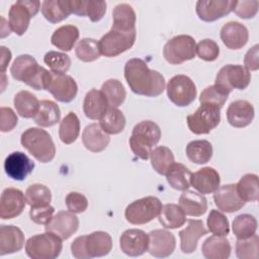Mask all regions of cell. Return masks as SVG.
Masks as SVG:
<instances>
[{
  "mask_svg": "<svg viewBox=\"0 0 259 259\" xmlns=\"http://www.w3.org/2000/svg\"><path fill=\"white\" fill-rule=\"evenodd\" d=\"M124 78L131 90L147 97H156L165 89V79L158 71L151 70L139 58L128 60L124 65Z\"/></svg>",
  "mask_w": 259,
  "mask_h": 259,
  "instance_id": "obj_1",
  "label": "cell"
},
{
  "mask_svg": "<svg viewBox=\"0 0 259 259\" xmlns=\"http://www.w3.org/2000/svg\"><path fill=\"white\" fill-rule=\"evenodd\" d=\"M10 73L16 81H20L35 90H48L52 72L39 66L30 55H20L13 61Z\"/></svg>",
  "mask_w": 259,
  "mask_h": 259,
  "instance_id": "obj_2",
  "label": "cell"
},
{
  "mask_svg": "<svg viewBox=\"0 0 259 259\" xmlns=\"http://www.w3.org/2000/svg\"><path fill=\"white\" fill-rule=\"evenodd\" d=\"M112 248V239L106 232L97 231L76 238L71 244L72 255L77 259H91L107 255Z\"/></svg>",
  "mask_w": 259,
  "mask_h": 259,
  "instance_id": "obj_3",
  "label": "cell"
},
{
  "mask_svg": "<svg viewBox=\"0 0 259 259\" xmlns=\"http://www.w3.org/2000/svg\"><path fill=\"white\" fill-rule=\"evenodd\" d=\"M160 138V126L152 120H143L134 126L128 141L130 147L137 157L142 160H148Z\"/></svg>",
  "mask_w": 259,
  "mask_h": 259,
  "instance_id": "obj_4",
  "label": "cell"
},
{
  "mask_svg": "<svg viewBox=\"0 0 259 259\" xmlns=\"http://www.w3.org/2000/svg\"><path fill=\"white\" fill-rule=\"evenodd\" d=\"M21 145L40 163L51 162L56 155L55 144L48 132L39 127L25 130L20 138Z\"/></svg>",
  "mask_w": 259,
  "mask_h": 259,
  "instance_id": "obj_5",
  "label": "cell"
},
{
  "mask_svg": "<svg viewBox=\"0 0 259 259\" xmlns=\"http://www.w3.org/2000/svg\"><path fill=\"white\" fill-rule=\"evenodd\" d=\"M62 248V239L51 232L34 235L25 243V252L32 259H55Z\"/></svg>",
  "mask_w": 259,
  "mask_h": 259,
  "instance_id": "obj_6",
  "label": "cell"
},
{
  "mask_svg": "<svg viewBox=\"0 0 259 259\" xmlns=\"http://www.w3.org/2000/svg\"><path fill=\"white\" fill-rule=\"evenodd\" d=\"M162 202L158 197L146 196L130 203L124 211V217L130 224L144 225L155 218L161 211Z\"/></svg>",
  "mask_w": 259,
  "mask_h": 259,
  "instance_id": "obj_7",
  "label": "cell"
},
{
  "mask_svg": "<svg viewBox=\"0 0 259 259\" xmlns=\"http://www.w3.org/2000/svg\"><path fill=\"white\" fill-rule=\"evenodd\" d=\"M251 81V74L244 66L226 65L218 72L214 85L226 94H230L233 89L243 90L247 88Z\"/></svg>",
  "mask_w": 259,
  "mask_h": 259,
  "instance_id": "obj_8",
  "label": "cell"
},
{
  "mask_svg": "<svg viewBox=\"0 0 259 259\" xmlns=\"http://www.w3.org/2000/svg\"><path fill=\"white\" fill-rule=\"evenodd\" d=\"M136 35V30L122 31L110 28V30L98 41L101 55L107 58H112L126 52L134 46Z\"/></svg>",
  "mask_w": 259,
  "mask_h": 259,
  "instance_id": "obj_9",
  "label": "cell"
},
{
  "mask_svg": "<svg viewBox=\"0 0 259 259\" xmlns=\"http://www.w3.org/2000/svg\"><path fill=\"white\" fill-rule=\"evenodd\" d=\"M196 44L194 38L187 34H180L169 39L163 49L165 60L171 65H179L195 57Z\"/></svg>",
  "mask_w": 259,
  "mask_h": 259,
  "instance_id": "obj_10",
  "label": "cell"
},
{
  "mask_svg": "<svg viewBox=\"0 0 259 259\" xmlns=\"http://www.w3.org/2000/svg\"><path fill=\"white\" fill-rule=\"evenodd\" d=\"M40 8L39 1L19 0L11 5L8 13L9 27L17 35H22L27 30L30 18L35 16Z\"/></svg>",
  "mask_w": 259,
  "mask_h": 259,
  "instance_id": "obj_11",
  "label": "cell"
},
{
  "mask_svg": "<svg viewBox=\"0 0 259 259\" xmlns=\"http://www.w3.org/2000/svg\"><path fill=\"white\" fill-rule=\"evenodd\" d=\"M188 128L195 135H205L210 133L217 127L221 121L220 108L201 104L194 113L190 114L186 118Z\"/></svg>",
  "mask_w": 259,
  "mask_h": 259,
  "instance_id": "obj_12",
  "label": "cell"
},
{
  "mask_svg": "<svg viewBox=\"0 0 259 259\" xmlns=\"http://www.w3.org/2000/svg\"><path fill=\"white\" fill-rule=\"evenodd\" d=\"M168 98L175 105L184 107L196 98L197 90L194 82L186 75L173 76L167 84Z\"/></svg>",
  "mask_w": 259,
  "mask_h": 259,
  "instance_id": "obj_13",
  "label": "cell"
},
{
  "mask_svg": "<svg viewBox=\"0 0 259 259\" xmlns=\"http://www.w3.org/2000/svg\"><path fill=\"white\" fill-rule=\"evenodd\" d=\"M236 3V0H198L195 10L199 19L211 22L232 12Z\"/></svg>",
  "mask_w": 259,
  "mask_h": 259,
  "instance_id": "obj_14",
  "label": "cell"
},
{
  "mask_svg": "<svg viewBox=\"0 0 259 259\" xmlns=\"http://www.w3.org/2000/svg\"><path fill=\"white\" fill-rule=\"evenodd\" d=\"M25 195L17 188H5L0 198V218L10 220L18 217L25 207Z\"/></svg>",
  "mask_w": 259,
  "mask_h": 259,
  "instance_id": "obj_15",
  "label": "cell"
},
{
  "mask_svg": "<svg viewBox=\"0 0 259 259\" xmlns=\"http://www.w3.org/2000/svg\"><path fill=\"white\" fill-rule=\"evenodd\" d=\"M48 91L60 102H71L77 95L78 86L76 81L69 75L52 72V80Z\"/></svg>",
  "mask_w": 259,
  "mask_h": 259,
  "instance_id": "obj_16",
  "label": "cell"
},
{
  "mask_svg": "<svg viewBox=\"0 0 259 259\" xmlns=\"http://www.w3.org/2000/svg\"><path fill=\"white\" fill-rule=\"evenodd\" d=\"M149 235L139 229H130L124 231L119 238V247L121 251L131 257L143 255L148 251Z\"/></svg>",
  "mask_w": 259,
  "mask_h": 259,
  "instance_id": "obj_17",
  "label": "cell"
},
{
  "mask_svg": "<svg viewBox=\"0 0 259 259\" xmlns=\"http://www.w3.org/2000/svg\"><path fill=\"white\" fill-rule=\"evenodd\" d=\"M79 227V220L74 212L61 210L46 225V232L57 235L62 240L69 239Z\"/></svg>",
  "mask_w": 259,
  "mask_h": 259,
  "instance_id": "obj_18",
  "label": "cell"
},
{
  "mask_svg": "<svg viewBox=\"0 0 259 259\" xmlns=\"http://www.w3.org/2000/svg\"><path fill=\"white\" fill-rule=\"evenodd\" d=\"M149 253L156 258L170 256L175 250L176 240L174 235L167 230H154L149 234Z\"/></svg>",
  "mask_w": 259,
  "mask_h": 259,
  "instance_id": "obj_19",
  "label": "cell"
},
{
  "mask_svg": "<svg viewBox=\"0 0 259 259\" xmlns=\"http://www.w3.org/2000/svg\"><path fill=\"white\" fill-rule=\"evenodd\" d=\"M33 169L34 163L22 152H13L5 158V173L13 180H24Z\"/></svg>",
  "mask_w": 259,
  "mask_h": 259,
  "instance_id": "obj_20",
  "label": "cell"
},
{
  "mask_svg": "<svg viewBox=\"0 0 259 259\" xmlns=\"http://www.w3.org/2000/svg\"><path fill=\"white\" fill-rule=\"evenodd\" d=\"M213 199L217 207L224 212H235L245 204L237 192L236 184H226L219 187L214 191Z\"/></svg>",
  "mask_w": 259,
  "mask_h": 259,
  "instance_id": "obj_21",
  "label": "cell"
},
{
  "mask_svg": "<svg viewBox=\"0 0 259 259\" xmlns=\"http://www.w3.org/2000/svg\"><path fill=\"white\" fill-rule=\"evenodd\" d=\"M220 36L228 49L239 50L247 44L249 32L244 24L237 21H230L223 25Z\"/></svg>",
  "mask_w": 259,
  "mask_h": 259,
  "instance_id": "obj_22",
  "label": "cell"
},
{
  "mask_svg": "<svg viewBox=\"0 0 259 259\" xmlns=\"http://www.w3.org/2000/svg\"><path fill=\"white\" fill-rule=\"evenodd\" d=\"M254 107L247 100L233 101L227 109V118L234 127H245L249 125L254 118Z\"/></svg>",
  "mask_w": 259,
  "mask_h": 259,
  "instance_id": "obj_23",
  "label": "cell"
},
{
  "mask_svg": "<svg viewBox=\"0 0 259 259\" xmlns=\"http://www.w3.org/2000/svg\"><path fill=\"white\" fill-rule=\"evenodd\" d=\"M221 183L220 174L211 167H204L192 173L190 185L201 194H209L214 192Z\"/></svg>",
  "mask_w": 259,
  "mask_h": 259,
  "instance_id": "obj_24",
  "label": "cell"
},
{
  "mask_svg": "<svg viewBox=\"0 0 259 259\" xmlns=\"http://www.w3.org/2000/svg\"><path fill=\"white\" fill-rule=\"evenodd\" d=\"M206 234L207 230L200 220H189L187 227L179 232L181 251L185 254L194 252L198 240Z\"/></svg>",
  "mask_w": 259,
  "mask_h": 259,
  "instance_id": "obj_25",
  "label": "cell"
},
{
  "mask_svg": "<svg viewBox=\"0 0 259 259\" xmlns=\"http://www.w3.org/2000/svg\"><path fill=\"white\" fill-rule=\"evenodd\" d=\"M24 245V235L15 226L2 225L0 227V255L12 254L22 249Z\"/></svg>",
  "mask_w": 259,
  "mask_h": 259,
  "instance_id": "obj_26",
  "label": "cell"
},
{
  "mask_svg": "<svg viewBox=\"0 0 259 259\" xmlns=\"http://www.w3.org/2000/svg\"><path fill=\"white\" fill-rule=\"evenodd\" d=\"M109 104L101 90L91 89L85 95L83 111L90 119H100L108 109Z\"/></svg>",
  "mask_w": 259,
  "mask_h": 259,
  "instance_id": "obj_27",
  "label": "cell"
},
{
  "mask_svg": "<svg viewBox=\"0 0 259 259\" xmlns=\"http://www.w3.org/2000/svg\"><path fill=\"white\" fill-rule=\"evenodd\" d=\"M82 142L87 150L98 153L108 146L110 138L99 124L90 123L83 130Z\"/></svg>",
  "mask_w": 259,
  "mask_h": 259,
  "instance_id": "obj_28",
  "label": "cell"
},
{
  "mask_svg": "<svg viewBox=\"0 0 259 259\" xmlns=\"http://www.w3.org/2000/svg\"><path fill=\"white\" fill-rule=\"evenodd\" d=\"M72 13L87 16L91 21H99L106 12V2L101 0H71Z\"/></svg>",
  "mask_w": 259,
  "mask_h": 259,
  "instance_id": "obj_29",
  "label": "cell"
},
{
  "mask_svg": "<svg viewBox=\"0 0 259 259\" xmlns=\"http://www.w3.org/2000/svg\"><path fill=\"white\" fill-rule=\"evenodd\" d=\"M179 205L185 214L200 217L207 209V200L201 193L186 189L179 197Z\"/></svg>",
  "mask_w": 259,
  "mask_h": 259,
  "instance_id": "obj_30",
  "label": "cell"
},
{
  "mask_svg": "<svg viewBox=\"0 0 259 259\" xmlns=\"http://www.w3.org/2000/svg\"><path fill=\"white\" fill-rule=\"evenodd\" d=\"M41 13L51 23H58L72 13L71 0H45L41 3Z\"/></svg>",
  "mask_w": 259,
  "mask_h": 259,
  "instance_id": "obj_31",
  "label": "cell"
},
{
  "mask_svg": "<svg viewBox=\"0 0 259 259\" xmlns=\"http://www.w3.org/2000/svg\"><path fill=\"white\" fill-rule=\"evenodd\" d=\"M230 242L222 236L208 237L201 246V253L206 259H227L231 254Z\"/></svg>",
  "mask_w": 259,
  "mask_h": 259,
  "instance_id": "obj_32",
  "label": "cell"
},
{
  "mask_svg": "<svg viewBox=\"0 0 259 259\" xmlns=\"http://www.w3.org/2000/svg\"><path fill=\"white\" fill-rule=\"evenodd\" d=\"M136 12L134 8L126 3L116 5L112 11V26L111 28L132 31L136 30Z\"/></svg>",
  "mask_w": 259,
  "mask_h": 259,
  "instance_id": "obj_33",
  "label": "cell"
},
{
  "mask_svg": "<svg viewBox=\"0 0 259 259\" xmlns=\"http://www.w3.org/2000/svg\"><path fill=\"white\" fill-rule=\"evenodd\" d=\"M79 37V29L75 25L67 24L57 28L52 37L51 42L57 49H60L64 52H69L75 46Z\"/></svg>",
  "mask_w": 259,
  "mask_h": 259,
  "instance_id": "obj_34",
  "label": "cell"
},
{
  "mask_svg": "<svg viewBox=\"0 0 259 259\" xmlns=\"http://www.w3.org/2000/svg\"><path fill=\"white\" fill-rule=\"evenodd\" d=\"M39 102L40 101H38L36 96L27 90L17 92L13 99L16 112L24 118L34 117L37 112Z\"/></svg>",
  "mask_w": 259,
  "mask_h": 259,
  "instance_id": "obj_35",
  "label": "cell"
},
{
  "mask_svg": "<svg viewBox=\"0 0 259 259\" xmlns=\"http://www.w3.org/2000/svg\"><path fill=\"white\" fill-rule=\"evenodd\" d=\"M160 224L166 229H177L186 222V214L178 204L167 203L162 205L158 215Z\"/></svg>",
  "mask_w": 259,
  "mask_h": 259,
  "instance_id": "obj_36",
  "label": "cell"
},
{
  "mask_svg": "<svg viewBox=\"0 0 259 259\" xmlns=\"http://www.w3.org/2000/svg\"><path fill=\"white\" fill-rule=\"evenodd\" d=\"M61 110L57 103L52 100H41L33 119L39 126L48 127L60 121Z\"/></svg>",
  "mask_w": 259,
  "mask_h": 259,
  "instance_id": "obj_37",
  "label": "cell"
},
{
  "mask_svg": "<svg viewBox=\"0 0 259 259\" xmlns=\"http://www.w3.org/2000/svg\"><path fill=\"white\" fill-rule=\"evenodd\" d=\"M192 172L181 163H173L166 173L167 182L176 190L184 191L190 186Z\"/></svg>",
  "mask_w": 259,
  "mask_h": 259,
  "instance_id": "obj_38",
  "label": "cell"
},
{
  "mask_svg": "<svg viewBox=\"0 0 259 259\" xmlns=\"http://www.w3.org/2000/svg\"><path fill=\"white\" fill-rule=\"evenodd\" d=\"M99 120V125L108 135H117L121 133L125 126V117L116 107L109 106Z\"/></svg>",
  "mask_w": 259,
  "mask_h": 259,
  "instance_id": "obj_39",
  "label": "cell"
},
{
  "mask_svg": "<svg viewBox=\"0 0 259 259\" xmlns=\"http://www.w3.org/2000/svg\"><path fill=\"white\" fill-rule=\"evenodd\" d=\"M187 158L195 164H205L212 157V146L206 140H196L186 146Z\"/></svg>",
  "mask_w": 259,
  "mask_h": 259,
  "instance_id": "obj_40",
  "label": "cell"
},
{
  "mask_svg": "<svg viewBox=\"0 0 259 259\" xmlns=\"http://www.w3.org/2000/svg\"><path fill=\"white\" fill-rule=\"evenodd\" d=\"M80 134V120L76 113L69 112L61 121L59 126V137L60 140L66 144L70 145L74 143Z\"/></svg>",
  "mask_w": 259,
  "mask_h": 259,
  "instance_id": "obj_41",
  "label": "cell"
},
{
  "mask_svg": "<svg viewBox=\"0 0 259 259\" xmlns=\"http://www.w3.org/2000/svg\"><path fill=\"white\" fill-rule=\"evenodd\" d=\"M150 157L152 167L160 175H166L169 168L175 162L172 151L165 146H159L152 150Z\"/></svg>",
  "mask_w": 259,
  "mask_h": 259,
  "instance_id": "obj_42",
  "label": "cell"
},
{
  "mask_svg": "<svg viewBox=\"0 0 259 259\" xmlns=\"http://www.w3.org/2000/svg\"><path fill=\"white\" fill-rule=\"evenodd\" d=\"M239 196L246 201H256L259 198V181L256 174H246L236 184Z\"/></svg>",
  "mask_w": 259,
  "mask_h": 259,
  "instance_id": "obj_43",
  "label": "cell"
},
{
  "mask_svg": "<svg viewBox=\"0 0 259 259\" xmlns=\"http://www.w3.org/2000/svg\"><path fill=\"white\" fill-rule=\"evenodd\" d=\"M26 203L30 207L49 205L52 200V192L49 187L44 184L34 183L27 187L25 191Z\"/></svg>",
  "mask_w": 259,
  "mask_h": 259,
  "instance_id": "obj_44",
  "label": "cell"
},
{
  "mask_svg": "<svg viewBox=\"0 0 259 259\" xmlns=\"http://www.w3.org/2000/svg\"><path fill=\"white\" fill-rule=\"evenodd\" d=\"M101 91L105 95L107 102L111 107H117L121 105L126 96L123 85L117 79L106 80L101 86Z\"/></svg>",
  "mask_w": 259,
  "mask_h": 259,
  "instance_id": "obj_45",
  "label": "cell"
},
{
  "mask_svg": "<svg viewBox=\"0 0 259 259\" xmlns=\"http://www.w3.org/2000/svg\"><path fill=\"white\" fill-rule=\"evenodd\" d=\"M232 228L233 233L238 239H246L256 233L257 221L253 215L249 213H243L235 218L232 224Z\"/></svg>",
  "mask_w": 259,
  "mask_h": 259,
  "instance_id": "obj_46",
  "label": "cell"
},
{
  "mask_svg": "<svg viewBox=\"0 0 259 259\" xmlns=\"http://www.w3.org/2000/svg\"><path fill=\"white\" fill-rule=\"evenodd\" d=\"M75 54L80 61L86 63L97 60L101 55L99 44L94 38H83L79 40L75 49Z\"/></svg>",
  "mask_w": 259,
  "mask_h": 259,
  "instance_id": "obj_47",
  "label": "cell"
},
{
  "mask_svg": "<svg viewBox=\"0 0 259 259\" xmlns=\"http://www.w3.org/2000/svg\"><path fill=\"white\" fill-rule=\"evenodd\" d=\"M259 237L252 235L246 239H238L236 243V255L239 259H257L259 255Z\"/></svg>",
  "mask_w": 259,
  "mask_h": 259,
  "instance_id": "obj_48",
  "label": "cell"
},
{
  "mask_svg": "<svg viewBox=\"0 0 259 259\" xmlns=\"http://www.w3.org/2000/svg\"><path fill=\"white\" fill-rule=\"evenodd\" d=\"M44 62L54 73L65 74L71 66V59L67 54L55 51L48 52L44 57Z\"/></svg>",
  "mask_w": 259,
  "mask_h": 259,
  "instance_id": "obj_49",
  "label": "cell"
},
{
  "mask_svg": "<svg viewBox=\"0 0 259 259\" xmlns=\"http://www.w3.org/2000/svg\"><path fill=\"white\" fill-rule=\"evenodd\" d=\"M208 231L214 236L225 237L230 232L229 221L224 213L217 209H211L206 221Z\"/></svg>",
  "mask_w": 259,
  "mask_h": 259,
  "instance_id": "obj_50",
  "label": "cell"
},
{
  "mask_svg": "<svg viewBox=\"0 0 259 259\" xmlns=\"http://www.w3.org/2000/svg\"><path fill=\"white\" fill-rule=\"evenodd\" d=\"M228 96V94L224 93L215 85H210L201 92L199 96V102L201 104L212 105L221 109L227 101Z\"/></svg>",
  "mask_w": 259,
  "mask_h": 259,
  "instance_id": "obj_51",
  "label": "cell"
},
{
  "mask_svg": "<svg viewBox=\"0 0 259 259\" xmlns=\"http://www.w3.org/2000/svg\"><path fill=\"white\" fill-rule=\"evenodd\" d=\"M195 54H197L198 58L203 61L212 62L218 59L220 55V48L214 40L205 38L196 45Z\"/></svg>",
  "mask_w": 259,
  "mask_h": 259,
  "instance_id": "obj_52",
  "label": "cell"
},
{
  "mask_svg": "<svg viewBox=\"0 0 259 259\" xmlns=\"http://www.w3.org/2000/svg\"><path fill=\"white\" fill-rule=\"evenodd\" d=\"M66 205L69 211L74 213H81L88 207V200L85 195L79 192H70L66 196Z\"/></svg>",
  "mask_w": 259,
  "mask_h": 259,
  "instance_id": "obj_53",
  "label": "cell"
},
{
  "mask_svg": "<svg viewBox=\"0 0 259 259\" xmlns=\"http://www.w3.org/2000/svg\"><path fill=\"white\" fill-rule=\"evenodd\" d=\"M259 2L257 0H246V1H237L234 8V12L244 19L253 18L258 12Z\"/></svg>",
  "mask_w": 259,
  "mask_h": 259,
  "instance_id": "obj_54",
  "label": "cell"
},
{
  "mask_svg": "<svg viewBox=\"0 0 259 259\" xmlns=\"http://www.w3.org/2000/svg\"><path fill=\"white\" fill-rule=\"evenodd\" d=\"M55 208L49 204L46 206L30 207L29 217L30 220L37 225H47L52 220Z\"/></svg>",
  "mask_w": 259,
  "mask_h": 259,
  "instance_id": "obj_55",
  "label": "cell"
},
{
  "mask_svg": "<svg viewBox=\"0 0 259 259\" xmlns=\"http://www.w3.org/2000/svg\"><path fill=\"white\" fill-rule=\"evenodd\" d=\"M0 112V131L2 133L12 131L18 122V118L15 112L9 107H1Z\"/></svg>",
  "mask_w": 259,
  "mask_h": 259,
  "instance_id": "obj_56",
  "label": "cell"
},
{
  "mask_svg": "<svg viewBox=\"0 0 259 259\" xmlns=\"http://www.w3.org/2000/svg\"><path fill=\"white\" fill-rule=\"evenodd\" d=\"M258 49L259 46L255 45L253 48H251L247 54L245 55V59H244V64H245V68L247 70H251V71H256L259 68V53H258Z\"/></svg>",
  "mask_w": 259,
  "mask_h": 259,
  "instance_id": "obj_57",
  "label": "cell"
},
{
  "mask_svg": "<svg viewBox=\"0 0 259 259\" xmlns=\"http://www.w3.org/2000/svg\"><path fill=\"white\" fill-rule=\"evenodd\" d=\"M1 73H4L7 65L9 64L10 60H11V52L5 48V47H1Z\"/></svg>",
  "mask_w": 259,
  "mask_h": 259,
  "instance_id": "obj_58",
  "label": "cell"
}]
</instances>
